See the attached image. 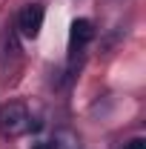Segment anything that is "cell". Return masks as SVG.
I'll return each instance as SVG.
<instances>
[{
  "label": "cell",
  "instance_id": "obj_5",
  "mask_svg": "<svg viewBox=\"0 0 146 149\" xmlns=\"http://www.w3.org/2000/svg\"><path fill=\"white\" fill-rule=\"evenodd\" d=\"M123 149H146V138H132Z\"/></svg>",
  "mask_w": 146,
  "mask_h": 149
},
{
  "label": "cell",
  "instance_id": "obj_4",
  "mask_svg": "<svg viewBox=\"0 0 146 149\" xmlns=\"http://www.w3.org/2000/svg\"><path fill=\"white\" fill-rule=\"evenodd\" d=\"M49 149H80V141H77V135L69 129H57L52 135V141H46Z\"/></svg>",
  "mask_w": 146,
  "mask_h": 149
},
{
  "label": "cell",
  "instance_id": "obj_6",
  "mask_svg": "<svg viewBox=\"0 0 146 149\" xmlns=\"http://www.w3.org/2000/svg\"><path fill=\"white\" fill-rule=\"evenodd\" d=\"M32 149H49V143H46V141H37V143H35Z\"/></svg>",
  "mask_w": 146,
  "mask_h": 149
},
{
  "label": "cell",
  "instance_id": "obj_1",
  "mask_svg": "<svg viewBox=\"0 0 146 149\" xmlns=\"http://www.w3.org/2000/svg\"><path fill=\"white\" fill-rule=\"evenodd\" d=\"M37 126L40 123H32V115H29V109L23 103L12 100V103H3L0 106V132L6 138H20V135L37 129Z\"/></svg>",
  "mask_w": 146,
  "mask_h": 149
},
{
  "label": "cell",
  "instance_id": "obj_3",
  "mask_svg": "<svg viewBox=\"0 0 146 149\" xmlns=\"http://www.w3.org/2000/svg\"><path fill=\"white\" fill-rule=\"evenodd\" d=\"M92 40H95V26H92V20L80 17L72 23V29H69V43H72V49H83V46H89Z\"/></svg>",
  "mask_w": 146,
  "mask_h": 149
},
{
  "label": "cell",
  "instance_id": "obj_2",
  "mask_svg": "<svg viewBox=\"0 0 146 149\" xmlns=\"http://www.w3.org/2000/svg\"><path fill=\"white\" fill-rule=\"evenodd\" d=\"M43 6L40 3H29V6H23L17 15V29L23 37H29V40H35L40 35V29H43Z\"/></svg>",
  "mask_w": 146,
  "mask_h": 149
}]
</instances>
